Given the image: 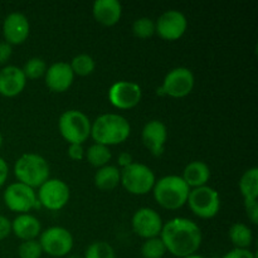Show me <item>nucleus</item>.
Instances as JSON below:
<instances>
[{"mask_svg":"<svg viewBox=\"0 0 258 258\" xmlns=\"http://www.w3.org/2000/svg\"><path fill=\"white\" fill-rule=\"evenodd\" d=\"M239 191L243 201H257L258 197V169H248L239 179Z\"/></svg>","mask_w":258,"mask_h":258,"instance_id":"5701e85b","label":"nucleus"},{"mask_svg":"<svg viewBox=\"0 0 258 258\" xmlns=\"http://www.w3.org/2000/svg\"><path fill=\"white\" fill-rule=\"evenodd\" d=\"M70 66L75 76L77 75L81 77H86V76H90L91 73H93L96 68V62L90 54H78L73 57Z\"/></svg>","mask_w":258,"mask_h":258,"instance_id":"a878e982","label":"nucleus"},{"mask_svg":"<svg viewBox=\"0 0 258 258\" xmlns=\"http://www.w3.org/2000/svg\"><path fill=\"white\" fill-rule=\"evenodd\" d=\"M165 253L166 248L160 237L145 239L141 246V254L144 258H163Z\"/></svg>","mask_w":258,"mask_h":258,"instance_id":"bb28decb","label":"nucleus"},{"mask_svg":"<svg viewBox=\"0 0 258 258\" xmlns=\"http://www.w3.org/2000/svg\"><path fill=\"white\" fill-rule=\"evenodd\" d=\"M8 175H9V166H8L7 161L0 156V188L5 184Z\"/></svg>","mask_w":258,"mask_h":258,"instance_id":"4c0bfd02","label":"nucleus"},{"mask_svg":"<svg viewBox=\"0 0 258 258\" xmlns=\"http://www.w3.org/2000/svg\"><path fill=\"white\" fill-rule=\"evenodd\" d=\"M134 232L144 239L159 237L163 229V219L153 208H140L134 213L131 219Z\"/></svg>","mask_w":258,"mask_h":258,"instance_id":"ddd939ff","label":"nucleus"},{"mask_svg":"<svg viewBox=\"0 0 258 258\" xmlns=\"http://www.w3.org/2000/svg\"><path fill=\"white\" fill-rule=\"evenodd\" d=\"M27 85V77L22 68L17 66H5L0 70V95L15 97L20 95Z\"/></svg>","mask_w":258,"mask_h":258,"instance_id":"a211bd4d","label":"nucleus"},{"mask_svg":"<svg viewBox=\"0 0 258 258\" xmlns=\"http://www.w3.org/2000/svg\"><path fill=\"white\" fill-rule=\"evenodd\" d=\"M67 153L68 156L75 161L83 160L86 156V151L83 149V145H81V144H70Z\"/></svg>","mask_w":258,"mask_h":258,"instance_id":"473e14b6","label":"nucleus"},{"mask_svg":"<svg viewBox=\"0 0 258 258\" xmlns=\"http://www.w3.org/2000/svg\"><path fill=\"white\" fill-rule=\"evenodd\" d=\"M194 82L196 78L189 68L176 67L166 73L163 85L156 90V93L173 98H183L193 91Z\"/></svg>","mask_w":258,"mask_h":258,"instance_id":"6e6552de","label":"nucleus"},{"mask_svg":"<svg viewBox=\"0 0 258 258\" xmlns=\"http://www.w3.org/2000/svg\"><path fill=\"white\" fill-rule=\"evenodd\" d=\"M39 243L43 253L52 257H64L72 251L73 236L63 227H49L39 234Z\"/></svg>","mask_w":258,"mask_h":258,"instance_id":"9d476101","label":"nucleus"},{"mask_svg":"<svg viewBox=\"0 0 258 258\" xmlns=\"http://www.w3.org/2000/svg\"><path fill=\"white\" fill-rule=\"evenodd\" d=\"M2 146H3V135L2 133H0V149H2Z\"/></svg>","mask_w":258,"mask_h":258,"instance_id":"ea45409f","label":"nucleus"},{"mask_svg":"<svg viewBox=\"0 0 258 258\" xmlns=\"http://www.w3.org/2000/svg\"><path fill=\"white\" fill-rule=\"evenodd\" d=\"M181 178L190 189L204 186L211 179V169L204 161H191L184 168Z\"/></svg>","mask_w":258,"mask_h":258,"instance_id":"412c9836","label":"nucleus"},{"mask_svg":"<svg viewBox=\"0 0 258 258\" xmlns=\"http://www.w3.org/2000/svg\"><path fill=\"white\" fill-rule=\"evenodd\" d=\"M222 258H256L253 252L249 249H242V248H233L232 251L227 252Z\"/></svg>","mask_w":258,"mask_h":258,"instance_id":"72a5a7b5","label":"nucleus"},{"mask_svg":"<svg viewBox=\"0 0 258 258\" xmlns=\"http://www.w3.org/2000/svg\"><path fill=\"white\" fill-rule=\"evenodd\" d=\"M155 174L148 165L133 163L127 168L121 169L120 184L133 196H145L155 185Z\"/></svg>","mask_w":258,"mask_h":258,"instance_id":"423d86ee","label":"nucleus"},{"mask_svg":"<svg viewBox=\"0 0 258 258\" xmlns=\"http://www.w3.org/2000/svg\"><path fill=\"white\" fill-rule=\"evenodd\" d=\"M156 203L169 211H176L185 206L190 188L179 175H166L155 181L153 188Z\"/></svg>","mask_w":258,"mask_h":258,"instance_id":"7ed1b4c3","label":"nucleus"},{"mask_svg":"<svg viewBox=\"0 0 258 258\" xmlns=\"http://www.w3.org/2000/svg\"><path fill=\"white\" fill-rule=\"evenodd\" d=\"M12 233V222L4 216H0V241L7 238Z\"/></svg>","mask_w":258,"mask_h":258,"instance_id":"c9c22d12","label":"nucleus"},{"mask_svg":"<svg viewBox=\"0 0 258 258\" xmlns=\"http://www.w3.org/2000/svg\"><path fill=\"white\" fill-rule=\"evenodd\" d=\"M186 203L197 217L203 219L214 218L221 209L218 191L209 185L190 189Z\"/></svg>","mask_w":258,"mask_h":258,"instance_id":"0eeeda50","label":"nucleus"},{"mask_svg":"<svg viewBox=\"0 0 258 258\" xmlns=\"http://www.w3.org/2000/svg\"><path fill=\"white\" fill-rule=\"evenodd\" d=\"M91 121L87 115L78 110H68L58 120V130L68 144L83 145L91 136Z\"/></svg>","mask_w":258,"mask_h":258,"instance_id":"39448f33","label":"nucleus"},{"mask_svg":"<svg viewBox=\"0 0 258 258\" xmlns=\"http://www.w3.org/2000/svg\"><path fill=\"white\" fill-rule=\"evenodd\" d=\"M159 237L163 241L166 252L180 258L197 253L203 241L198 224L180 217L166 222Z\"/></svg>","mask_w":258,"mask_h":258,"instance_id":"f257e3e1","label":"nucleus"},{"mask_svg":"<svg viewBox=\"0 0 258 258\" xmlns=\"http://www.w3.org/2000/svg\"><path fill=\"white\" fill-rule=\"evenodd\" d=\"M29 20L22 13H10L3 23V35L10 45L24 43L29 37Z\"/></svg>","mask_w":258,"mask_h":258,"instance_id":"2eb2a0df","label":"nucleus"},{"mask_svg":"<svg viewBox=\"0 0 258 258\" xmlns=\"http://www.w3.org/2000/svg\"><path fill=\"white\" fill-rule=\"evenodd\" d=\"M244 209L252 224L258 223V203L257 201H244Z\"/></svg>","mask_w":258,"mask_h":258,"instance_id":"2f4dec72","label":"nucleus"},{"mask_svg":"<svg viewBox=\"0 0 258 258\" xmlns=\"http://www.w3.org/2000/svg\"><path fill=\"white\" fill-rule=\"evenodd\" d=\"M228 236L234 248L248 249L253 242V233L251 228L244 223H234L229 228Z\"/></svg>","mask_w":258,"mask_h":258,"instance_id":"b1692460","label":"nucleus"},{"mask_svg":"<svg viewBox=\"0 0 258 258\" xmlns=\"http://www.w3.org/2000/svg\"><path fill=\"white\" fill-rule=\"evenodd\" d=\"M18 181L30 188H39L49 179V165L42 155L34 153L23 154L14 165Z\"/></svg>","mask_w":258,"mask_h":258,"instance_id":"20e7f679","label":"nucleus"},{"mask_svg":"<svg viewBox=\"0 0 258 258\" xmlns=\"http://www.w3.org/2000/svg\"><path fill=\"white\" fill-rule=\"evenodd\" d=\"M134 163V158L130 153L127 151H122V153L118 154L117 156V164L121 166V168H127L128 165Z\"/></svg>","mask_w":258,"mask_h":258,"instance_id":"e433bc0d","label":"nucleus"},{"mask_svg":"<svg viewBox=\"0 0 258 258\" xmlns=\"http://www.w3.org/2000/svg\"><path fill=\"white\" fill-rule=\"evenodd\" d=\"M44 78L45 85L52 92L62 93L72 86L75 73H73L70 63L55 62L47 68Z\"/></svg>","mask_w":258,"mask_h":258,"instance_id":"f3484780","label":"nucleus"},{"mask_svg":"<svg viewBox=\"0 0 258 258\" xmlns=\"http://www.w3.org/2000/svg\"><path fill=\"white\" fill-rule=\"evenodd\" d=\"M66 258H85V257H81V256H68Z\"/></svg>","mask_w":258,"mask_h":258,"instance_id":"a19ab883","label":"nucleus"},{"mask_svg":"<svg viewBox=\"0 0 258 258\" xmlns=\"http://www.w3.org/2000/svg\"><path fill=\"white\" fill-rule=\"evenodd\" d=\"M143 97L141 87L130 81H118L108 90V101L118 110H130L140 103Z\"/></svg>","mask_w":258,"mask_h":258,"instance_id":"f8f14e48","label":"nucleus"},{"mask_svg":"<svg viewBox=\"0 0 258 258\" xmlns=\"http://www.w3.org/2000/svg\"><path fill=\"white\" fill-rule=\"evenodd\" d=\"M92 14L97 23L112 27L120 22L122 5L118 0H96L92 5Z\"/></svg>","mask_w":258,"mask_h":258,"instance_id":"6ab92c4d","label":"nucleus"},{"mask_svg":"<svg viewBox=\"0 0 258 258\" xmlns=\"http://www.w3.org/2000/svg\"><path fill=\"white\" fill-rule=\"evenodd\" d=\"M130 134V122L117 113H103L91 125V138L93 141L108 148L125 143Z\"/></svg>","mask_w":258,"mask_h":258,"instance_id":"f03ea898","label":"nucleus"},{"mask_svg":"<svg viewBox=\"0 0 258 258\" xmlns=\"http://www.w3.org/2000/svg\"><path fill=\"white\" fill-rule=\"evenodd\" d=\"M87 161L95 168H102V166L108 165V163L112 159V153H111L110 148L101 144H93L86 151V156Z\"/></svg>","mask_w":258,"mask_h":258,"instance_id":"393cba45","label":"nucleus"},{"mask_svg":"<svg viewBox=\"0 0 258 258\" xmlns=\"http://www.w3.org/2000/svg\"><path fill=\"white\" fill-rule=\"evenodd\" d=\"M184 258H206V257L201 256V254H197V253H194V254H190V256H186V257H184Z\"/></svg>","mask_w":258,"mask_h":258,"instance_id":"58836bf2","label":"nucleus"},{"mask_svg":"<svg viewBox=\"0 0 258 258\" xmlns=\"http://www.w3.org/2000/svg\"><path fill=\"white\" fill-rule=\"evenodd\" d=\"M22 70L27 78L37 80V78H40L42 76L45 75V72H47V64H45L44 59H42V58L33 57L27 60V63H25Z\"/></svg>","mask_w":258,"mask_h":258,"instance_id":"c85d7f7f","label":"nucleus"},{"mask_svg":"<svg viewBox=\"0 0 258 258\" xmlns=\"http://www.w3.org/2000/svg\"><path fill=\"white\" fill-rule=\"evenodd\" d=\"M85 258H116L115 249L105 241H97L87 247Z\"/></svg>","mask_w":258,"mask_h":258,"instance_id":"cd10ccee","label":"nucleus"},{"mask_svg":"<svg viewBox=\"0 0 258 258\" xmlns=\"http://www.w3.org/2000/svg\"><path fill=\"white\" fill-rule=\"evenodd\" d=\"M120 178L121 170L117 166H102L95 174V185L103 191L113 190L120 184Z\"/></svg>","mask_w":258,"mask_h":258,"instance_id":"4be33fe9","label":"nucleus"},{"mask_svg":"<svg viewBox=\"0 0 258 258\" xmlns=\"http://www.w3.org/2000/svg\"><path fill=\"white\" fill-rule=\"evenodd\" d=\"M12 232L22 241L37 239V237L42 233V224L39 219L32 214H19L13 219Z\"/></svg>","mask_w":258,"mask_h":258,"instance_id":"aec40b11","label":"nucleus"},{"mask_svg":"<svg viewBox=\"0 0 258 258\" xmlns=\"http://www.w3.org/2000/svg\"><path fill=\"white\" fill-rule=\"evenodd\" d=\"M70 186L60 179H48L38 188L39 206L52 212L60 211L70 202Z\"/></svg>","mask_w":258,"mask_h":258,"instance_id":"1a4fd4ad","label":"nucleus"},{"mask_svg":"<svg viewBox=\"0 0 258 258\" xmlns=\"http://www.w3.org/2000/svg\"><path fill=\"white\" fill-rule=\"evenodd\" d=\"M4 202L12 212L25 214L39 206L34 189L25 184L13 183L4 191Z\"/></svg>","mask_w":258,"mask_h":258,"instance_id":"9b49d317","label":"nucleus"},{"mask_svg":"<svg viewBox=\"0 0 258 258\" xmlns=\"http://www.w3.org/2000/svg\"><path fill=\"white\" fill-rule=\"evenodd\" d=\"M13 54V48L9 43L0 42V66L5 64Z\"/></svg>","mask_w":258,"mask_h":258,"instance_id":"f704fd0d","label":"nucleus"},{"mask_svg":"<svg viewBox=\"0 0 258 258\" xmlns=\"http://www.w3.org/2000/svg\"><path fill=\"white\" fill-rule=\"evenodd\" d=\"M19 258H40L43 254V249L38 239L23 241L18 248Z\"/></svg>","mask_w":258,"mask_h":258,"instance_id":"7c9ffc66","label":"nucleus"},{"mask_svg":"<svg viewBox=\"0 0 258 258\" xmlns=\"http://www.w3.org/2000/svg\"><path fill=\"white\" fill-rule=\"evenodd\" d=\"M188 28L185 15L178 10H168L163 13L155 22V33L165 40H178L184 35Z\"/></svg>","mask_w":258,"mask_h":258,"instance_id":"4468645a","label":"nucleus"},{"mask_svg":"<svg viewBox=\"0 0 258 258\" xmlns=\"http://www.w3.org/2000/svg\"><path fill=\"white\" fill-rule=\"evenodd\" d=\"M133 33L135 37L141 38V39L150 38L155 33V22L146 17L139 18L138 20L134 22Z\"/></svg>","mask_w":258,"mask_h":258,"instance_id":"c756f323","label":"nucleus"},{"mask_svg":"<svg viewBox=\"0 0 258 258\" xmlns=\"http://www.w3.org/2000/svg\"><path fill=\"white\" fill-rule=\"evenodd\" d=\"M141 140L144 146L154 156H160L165 150V144L168 140V130L165 123L159 120H151L143 127Z\"/></svg>","mask_w":258,"mask_h":258,"instance_id":"dca6fc26","label":"nucleus"}]
</instances>
